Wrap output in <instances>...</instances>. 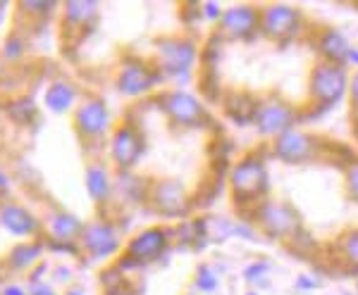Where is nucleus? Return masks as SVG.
Masks as SVG:
<instances>
[{
	"label": "nucleus",
	"instance_id": "nucleus-1",
	"mask_svg": "<svg viewBox=\"0 0 358 295\" xmlns=\"http://www.w3.org/2000/svg\"><path fill=\"white\" fill-rule=\"evenodd\" d=\"M229 195H232L236 207H248L253 210L256 205L268 198L270 188V169L263 153H248L241 160H236L227 176Z\"/></svg>",
	"mask_w": 358,
	"mask_h": 295
},
{
	"label": "nucleus",
	"instance_id": "nucleus-2",
	"mask_svg": "<svg viewBox=\"0 0 358 295\" xmlns=\"http://www.w3.org/2000/svg\"><path fill=\"white\" fill-rule=\"evenodd\" d=\"M251 219H253V227L273 241H282L294 245L301 236H306L301 215L294 210L289 202L265 198L261 205H256L251 210Z\"/></svg>",
	"mask_w": 358,
	"mask_h": 295
},
{
	"label": "nucleus",
	"instance_id": "nucleus-3",
	"mask_svg": "<svg viewBox=\"0 0 358 295\" xmlns=\"http://www.w3.org/2000/svg\"><path fill=\"white\" fill-rule=\"evenodd\" d=\"M351 72L344 65H332V62H317L310 69L308 79V107L315 109V114H322L349 96Z\"/></svg>",
	"mask_w": 358,
	"mask_h": 295
},
{
	"label": "nucleus",
	"instance_id": "nucleus-4",
	"mask_svg": "<svg viewBox=\"0 0 358 295\" xmlns=\"http://www.w3.org/2000/svg\"><path fill=\"white\" fill-rule=\"evenodd\" d=\"M199 60V45L187 36H163L155 40L153 65L163 79L187 81Z\"/></svg>",
	"mask_w": 358,
	"mask_h": 295
},
{
	"label": "nucleus",
	"instance_id": "nucleus-5",
	"mask_svg": "<svg viewBox=\"0 0 358 295\" xmlns=\"http://www.w3.org/2000/svg\"><path fill=\"white\" fill-rule=\"evenodd\" d=\"M270 153L285 165H310V162L320 160L327 153V146L325 138L296 126V129H289L273 138Z\"/></svg>",
	"mask_w": 358,
	"mask_h": 295
},
{
	"label": "nucleus",
	"instance_id": "nucleus-6",
	"mask_svg": "<svg viewBox=\"0 0 358 295\" xmlns=\"http://www.w3.org/2000/svg\"><path fill=\"white\" fill-rule=\"evenodd\" d=\"M158 107L177 129H203V126L210 124L208 107L201 103L199 96L189 93V91H165V93L158 96Z\"/></svg>",
	"mask_w": 358,
	"mask_h": 295
},
{
	"label": "nucleus",
	"instance_id": "nucleus-7",
	"mask_svg": "<svg viewBox=\"0 0 358 295\" xmlns=\"http://www.w3.org/2000/svg\"><path fill=\"white\" fill-rule=\"evenodd\" d=\"M303 112L296 105H292L287 98L265 96L258 100L256 114H253V129L265 138H277L289 129H296Z\"/></svg>",
	"mask_w": 358,
	"mask_h": 295
},
{
	"label": "nucleus",
	"instance_id": "nucleus-8",
	"mask_svg": "<svg viewBox=\"0 0 358 295\" xmlns=\"http://www.w3.org/2000/svg\"><path fill=\"white\" fill-rule=\"evenodd\" d=\"M303 15L289 3L261 5V36L273 43H292L303 31Z\"/></svg>",
	"mask_w": 358,
	"mask_h": 295
},
{
	"label": "nucleus",
	"instance_id": "nucleus-9",
	"mask_svg": "<svg viewBox=\"0 0 358 295\" xmlns=\"http://www.w3.org/2000/svg\"><path fill=\"white\" fill-rule=\"evenodd\" d=\"M261 36V5L239 3L224 8L217 22V38L220 40H251Z\"/></svg>",
	"mask_w": 358,
	"mask_h": 295
},
{
	"label": "nucleus",
	"instance_id": "nucleus-10",
	"mask_svg": "<svg viewBox=\"0 0 358 295\" xmlns=\"http://www.w3.org/2000/svg\"><path fill=\"white\" fill-rule=\"evenodd\" d=\"M163 81L160 72L155 69L153 62H143L138 57H127L122 67L117 69V91L127 98H141L151 93L155 86Z\"/></svg>",
	"mask_w": 358,
	"mask_h": 295
},
{
	"label": "nucleus",
	"instance_id": "nucleus-11",
	"mask_svg": "<svg viewBox=\"0 0 358 295\" xmlns=\"http://www.w3.org/2000/svg\"><path fill=\"white\" fill-rule=\"evenodd\" d=\"M170 245H172V241H170V231L167 229H160V227L143 229L127 243L124 262L138 264V267H141V264L158 262Z\"/></svg>",
	"mask_w": 358,
	"mask_h": 295
},
{
	"label": "nucleus",
	"instance_id": "nucleus-12",
	"mask_svg": "<svg viewBox=\"0 0 358 295\" xmlns=\"http://www.w3.org/2000/svg\"><path fill=\"white\" fill-rule=\"evenodd\" d=\"M143 134L134 124H120L110 136V160L120 172H131L143 158Z\"/></svg>",
	"mask_w": 358,
	"mask_h": 295
},
{
	"label": "nucleus",
	"instance_id": "nucleus-13",
	"mask_svg": "<svg viewBox=\"0 0 358 295\" xmlns=\"http://www.w3.org/2000/svg\"><path fill=\"white\" fill-rule=\"evenodd\" d=\"M146 200L163 217H182L187 215L189 205H192L184 183L175 181V179H160V181L151 183Z\"/></svg>",
	"mask_w": 358,
	"mask_h": 295
},
{
	"label": "nucleus",
	"instance_id": "nucleus-14",
	"mask_svg": "<svg viewBox=\"0 0 358 295\" xmlns=\"http://www.w3.org/2000/svg\"><path fill=\"white\" fill-rule=\"evenodd\" d=\"M74 129L84 141H103L110 131V112L101 98H86L74 112Z\"/></svg>",
	"mask_w": 358,
	"mask_h": 295
},
{
	"label": "nucleus",
	"instance_id": "nucleus-15",
	"mask_svg": "<svg viewBox=\"0 0 358 295\" xmlns=\"http://www.w3.org/2000/svg\"><path fill=\"white\" fill-rule=\"evenodd\" d=\"M79 243H82V250L86 252V255H91L96 259L115 255V252L120 250V245H122V241H120V231L110 222L86 224Z\"/></svg>",
	"mask_w": 358,
	"mask_h": 295
},
{
	"label": "nucleus",
	"instance_id": "nucleus-16",
	"mask_svg": "<svg viewBox=\"0 0 358 295\" xmlns=\"http://www.w3.org/2000/svg\"><path fill=\"white\" fill-rule=\"evenodd\" d=\"M201 227H203L206 243H224L229 239H246V241L258 239V231L253 224H239L224 217H206L201 219Z\"/></svg>",
	"mask_w": 358,
	"mask_h": 295
},
{
	"label": "nucleus",
	"instance_id": "nucleus-17",
	"mask_svg": "<svg viewBox=\"0 0 358 295\" xmlns=\"http://www.w3.org/2000/svg\"><path fill=\"white\" fill-rule=\"evenodd\" d=\"M351 38L346 36L342 29H322L315 36V50L320 55L322 62H332V65H344L346 67V57L351 53Z\"/></svg>",
	"mask_w": 358,
	"mask_h": 295
},
{
	"label": "nucleus",
	"instance_id": "nucleus-18",
	"mask_svg": "<svg viewBox=\"0 0 358 295\" xmlns=\"http://www.w3.org/2000/svg\"><path fill=\"white\" fill-rule=\"evenodd\" d=\"M0 224H3L13 236H20V239L38 234V219L22 205L0 207Z\"/></svg>",
	"mask_w": 358,
	"mask_h": 295
},
{
	"label": "nucleus",
	"instance_id": "nucleus-19",
	"mask_svg": "<svg viewBox=\"0 0 358 295\" xmlns=\"http://www.w3.org/2000/svg\"><path fill=\"white\" fill-rule=\"evenodd\" d=\"M84 227L82 219L74 217L72 212H55L48 222V231L50 236L57 241V243H72V241H79L84 234Z\"/></svg>",
	"mask_w": 358,
	"mask_h": 295
},
{
	"label": "nucleus",
	"instance_id": "nucleus-20",
	"mask_svg": "<svg viewBox=\"0 0 358 295\" xmlns=\"http://www.w3.org/2000/svg\"><path fill=\"white\" fill-rule=\"evenodd\" d=\"M258 100L261 98H253L248 93H229L224 98V112L239 126H248V124L253 126V114H256Z\"/></svg>",
	"mask_w": 358,
	"mask_h": 295
},
{
	"label": "nucleus",
	"instance_id": "nucleus-21",
	"mask_svg": "<svg viewBox=\"0 0 358 295\" xmlns=\"http://www.w3.org/2000/svg\"><path fill=\"white\" fill-rule=\"evenodd\" d=\"M334 255L349 274H358V229H346L334 243Z\"/></svg>",
	"mask_w": 358,
	"mask_h": 295
},
{
	"label": "nucleus",
	"instance_id": "nucleus-22",
	"mask_svg": "<svg viewBox=\"0 0 358 295\" xmlns=\"http://www.w3.org/2000/svg\"><path fill=\"white\" fill-rule=\"evenodd\" d=\"M113 188H115V183L103 165H91L89 169H86V190H89L94 202H98V205L106 202L113 195Z\"/></svg>",
	"mask_w": 358,
	"mask_h": 295
},
{
	"label": "nucleus",
	"instance_id": "nucleus-23",
	"mask_svg": "<svg viewBox=\"0 0 358 295\" xmlns=\"http://www.w3.org/2000/svg\"><path fill=\"white\" fill-rule=\"evenodd\" d=\"M77 100V89L67 81H55V84L48 86L45 91V107L55 114H65L69 112V107Z\"/></svg>",
	"mask_w": 358,
	"mask_h": 295
},
{
	"label": "nucleus",
	"instance_id": "nucleus-24",
	"mask_svg": "<svg viewBox=\"0 0 358 295\" xmlns=\"http://www.w3.org/2000/svg\"><path fill=\"white\" fill-rule=\"evenodd\" d=\"M62 10H65V22L69 27L82 29V27H89L91 22L96 20L98 3H79V0H74V3L62 5Z\"/></svg>",
	"mask_w": 358,
	"mask_h": 295
},
{
	"label": "nucleus",
	"instance_id": "nucleus-25",
	"mask_svg": "<svg viewBox=\"0 0 358 295\" xmlns=\"http://www.w3.org/2000/svg\"><path fill=\"white\" fill-rule=\"evenodd\" d=\"M170 241L177 245H196V243H206L203 239V227L199 222H184L170 231Z\"/></svg>",
	"mask_w": 358,
	"mask_h": 295
},
{
	"label": "nucleus",
	"instance_id": "nucleus-26",
	"mask_svg": "<svg viewBox=\"0 0 358 295\" xmlns=\"http://www.w3.org/2000/svg\"><path fill=\"white\" fill-rule=\"evenodd\" d=\"M38 255H41V245L22 243V245H15L13 252H10V264H13L15 269H27L36 262Z\"/></svg>",
	"mask_w": 358,
	"mask_h": 295
},
{
	"label": "nucleus",
	"instance_id": "nucleus-27",
	"mask_svg": "<svg viewBox=\"0 0 358 295\" xmlns=\"http://www.w3.org/2000/svg\"><path fill=\"white\" fill-rule=\"evenodd\" d=\"M194 283H196V291H201L206 295L217 293V288H220V279H217V274L213 271V267H208V264H201V267L196 269Z\"/></svg>",
	"mask_w": 358,
	"mask_h": 295
},
{
	"label": "nucleus",
	"instance_id": "nucleus-28",
	"mask_svg": "<svg viewBox=\"0 0 358 295\" xmlns=\"http://www.w3.org/2000/svg\"><path fill=\"white\" fill-rule=\"evenodd\" d=\"M344 190L349 200L358 205V158L344 165Z\"/></svg>",
	"mask_w": 358,
	"mask_h": 295
},
{
	"label": "nucleus",
	"instance_id": "nucleus-29",
	"mask_svg": "<svg viewBox=\"0 0 358 295\" xmlns=\"http://www.w3.org/2000/svg\"><path fill=\"white\" fill-rule=\"evenodd\" d=\"M268 271H270L268 262H253L244 269V279L248 283H253V286H268V279H265Z\"/></svg>",
	"mask_w": 358,
	"mask_h": 295
},
{
	"label": "nucleus",
	"instance_id": "nucleus-30",
	"mask_svg": "<svg viewBox=\"0 0 358 295\" xmlns=\"http://www.w3.org/2000/svg\"><path fill=\"white\" fill-rule=\"evenodd\" d=\"M22 53H24V40H22L20 36H10L8 40H5L3 55L8 57V60H17V57H22Z\"/></svg>",
	"mask_w": 358,
	"mask_h": 295
},
{
	"label": "nucleus",
	"instance_id": "nucleus-31",
	"mask_svg": "<svg viewBox=\"0 0 358 295\" xmlns=\"http://www.w3.org/2000/svg\"><path fill=\"white\" fill-rule=\"evenodd\" d=\"M224 13V8L220 3H203L201 5V20H208V22H220V17Z\"/></svg>",
	"mask_w": 358,
	"mask_h": 295
},
{
	"label": "nucleus",
	"instance_id": "nucleus-32",
	"mask_svg": "<svg viewBox=\"0 0 358 295\" xmlns=\"http://www.w3.org/2000/svg\"><path fill=\"white\" fill-rule=\"evenodd\" d=\"M322 283L315 279V276H310V274H301V276H296V291H301V293H310V291H317Z\"/></svg>",
	"mask_w": 358,
	"mask_h": 295
},
{
	"label": "nucleus",
	"instance_id": "nucleus-33",
	"mask_svg": "<svg viewBox=\"0 0 358 295\" xmlns=\"http://www.w3.org/2000/svg\"><path fill=\"white\" fill-rule=\"evenodd\" d=\"M349 98H351V107L356 109L358 114V69L351 74V81H349Z\"/></svg>",
	"mask_w": 358,
	"mask_h": 295
},
{
	"label": "nucleus",
	"instance_id": "nucleus-34",
	"mask_svg": "<svg viewBox=\"0 0 358 295\" xmlns=\"http://www.w3.org/2000/svg\"><path fill=\"white\" fill-rule=\"evenodd\" d=\"M29 295H57V293L48 286V283H43V281H31Z\"/></svg>",
	"mask_w": 358,
	"mask_h": 295
},
{
	"label": "nucleus",
	"instance_id": "nucleus-35",
	"mask_svg": "<svg viewBox=\"0 0 358 295\" xmlns=\"http://www.w3.org/2000/svg\"><path fill=\"white\" fill-rule=\"evenodd\" d=\"M50 248L53 250H57V252H69V255H77V248L72 245V243H50Z\"/></svg>",
	"mask_w": 358,
	"mask_h": 295
},
{
	"label": "nucleus",
	"instance_id": "nucleus-36",
	"mask_svg": "<svg viewBox=\"0 0 358 295\" xmlns=\"http://www.w3.org/2000/svg\"><path fill=\"white\" fill-rule=\"evenodd\" d=\"M346 67H356L358 69V48H351L349 57H346Z\"/></svg>",
	"mask_w": 358,
	"mask_h": 295
},
{
	"label": "nucleus",
	"instance_id": "nucleus-37",
	"mask_svg": "<svg viewBox=\"0 0 358 295\" xmlns=\"http://www.w3.org/2000/svg\"><path fill=\"white\" fill-rule=\"evenodd\" d=\"M3 295H29V293L20 286H8V288H3Z\"/></svg>",
	"mask_w": 358,
	"mask_h": 295
},
{
	"label": "nucleus",
	"instance_id": "nucleus-38",
	"mask_svg": "<svg viewBox=\"0 0 358 295\" xmlns=\"http://www.w3.org/2000/svg\"><path fill=\"white\" fill-rule=\"evenodd\" d=\"M8 183H10V179L5 176V172L0 169V188H8Z\"/></svg>",
	"mask_w": 358,
	"mask_h": 295
},
{
	"label": "nucleus",
	"instance_id": "nucleus-39",
	"mask_svg": "<svg viewBox=\"0 0 358 295\" xmlns=\"http://www.w3.org/2000/svg\"><path fill=\"white\" fill-rule=\"evenodd\" d=\"M244 295H261V293H258V291H248V293H244Z\"/></svg>",
	"mask_w": 358,
	"mask_h": 295
},
{
	"label": "nucleus",
	"instance_id": "nucleus-40",
	"mask_svg": "<svg viewBox=\"0 0 358 295\" xmlns=\"http://www.w3.org/2000/svg\"><path fill=\"white\" fill-rule=\"evenodd\" d=\"M67 295H82V293H79V291H72V293H67Z\"/></svg>",
	"mask_w": 358,
	"mask_h": 295
},
{
	"label": "nucleus",
	"instance_id": "nucleus-41",
	"mask_svg": "<svg viewBox=\"0 0 358 295\" xmlns=\"http://www.w3.org/2000/svg\"><path fill=\"white\" fill-rule=\"evenodd\" d=\"M356 293H358V281H356Z\"/></svg>",
	"mask_w": 358,
	"mask_h": 295
}]
</instances>
